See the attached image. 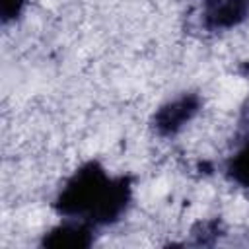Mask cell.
<instances>
[{"label": "cell", "mask_w": 249, "mask_h": 249, "mask_svg": "<svg viewBox=\"0 0 249 249\" xmlns=\"http://www.w3.org/2000/svg\"><path fill=\"white\" fill-rule=\"evenodd\" d=\"M134 185L128 175H109L97 160L84 161L54 196V210L62 218L84 220L93 228L117 224L128 210Z\"/></svg>", "instance_id": "obj_1"}, {"label": "cell", "mask_w": 249, "mask_h": 249, "mask_svg": "<svg viewBox=\"0 0 249 249\" xmlns=\"http://www.w3.org/2000/svg\"><path fill=\"white\" fill-rule=\"evenodd\" d=\"M202 99L195 91H183L161 103L152 117V128L161 138H171L183 132L200 113Z\"/></svg>", "instance_id": "obj_2"}, {"label": "cell", "mask_w": 249, "mask_h": 249, "mask_svg": "<svg viewBox=\"0 0 249 249\" xmlns=\"http://www.w3.org/2000/svg\"><path fill=\"white\" fill-rule=\"evenodd\" d=\"M95 228L84 220L64 218V222L47 230L41 237V247L49 249H86L93 243Z\"/></svg>", "instance_id": "obj_3"}, {"label": "cell", "mask_w": 249, "mask_h": 249, "mask_svg": "<svg viewBox=\"0 0 249 249\" xmlns=\"http://www.w3.org/2000/svg\"><path fill=\"white\" fill-rule=\"evenodd\" d=\"M249 19V0H208L202 25L208 31H230Z\"/></svg>", "instance_id": "obj_4"}, {"label": "cell", "mask_w": 249, "mask_h": 249, "mask_svg": "<svg viewBox=\"0 0 249 249\" xmlns=\"http://www.w3.org/2000/svg\"><path fill=\"white\" fill-rule=\"evenodd\" d=\"M224 173L230 183L249 193V138L235 148L224 165Z\"/></svg>", "instance_id": "obj_5"}, {"label": "cell", "mask_w": 249, "mask_h": 249, "mask_svg": "<svg viewBox=\"0 0 249 249\" xmlns=\"http://www.w3.org/2000/svg\"><path fill=\"white\" fill-rule=\"evenodd\" d=\"M27 6V0H0V19L4 25L16 21Z\"/></svg>", "instance_id": "obj_6"}]
</instances>
